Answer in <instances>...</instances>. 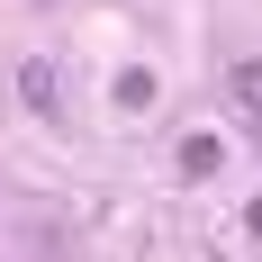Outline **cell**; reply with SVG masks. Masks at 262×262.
<instances>
[{"label":"cell","instance_id":"1","mask_svg":"<svg viewBox=\"0 0 262 262\" xmlns=\"http://www.w3.org/2000/svg\"><path fill=\"white\" fill-rule=\"evenodd\" d=\"M18 91H27V108H46V118L63 108V91H54V73H46V63H27V73H18Z\"/></svg>","mask_w":262,"mask_h":262},{"label":"cell","instance_id":"2","mask_svg":"<svg viewBox=\"0 0 262 262\" xmlns=\"http://www.w3.org/2000/svg\"><path fill=\"white\" fill-rule=\"evenodd\" d=\"M226 91H235L244 118H262V63H235V73H226Z\"/></svg>","mask_w":262,"mask_h":262},{"label":"cell","instance_id":"3","mask_svg":"<svg viewBox=\"0 0 262 262\" xmlns=\"http://www.w3.org/2000/svg\"><path fill=\"white\" fill-rule=\"evenodd\" d=\"M181 172H190V181H199V172H217V145H208V136H190V145H181Z\"/></svg>","mask_w":262,"mask_h":262}]
</instances>
